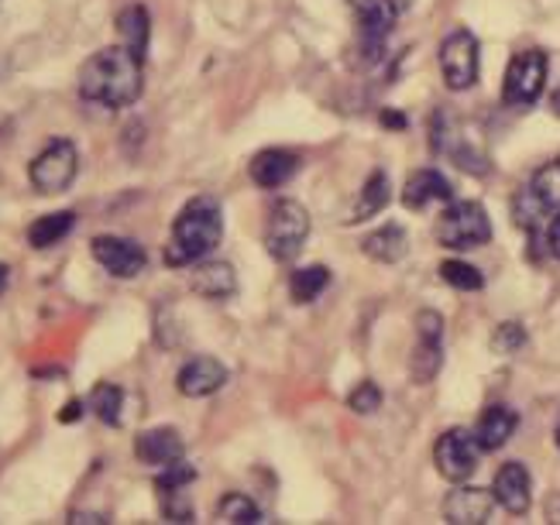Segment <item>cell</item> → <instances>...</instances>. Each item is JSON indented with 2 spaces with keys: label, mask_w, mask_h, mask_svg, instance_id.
<instances>
[{
  "label": "cell",
  "mask_w": 560,
  "mask_h": 525,
  "mask_svg": "<svg viewBox=\"0 0 560 525\" xmlns=\"http://www.w3.org/2000/svg\"><path fill=\"white\" fill-rule=\"evenodd\" d=\"M141 65L127 46H107L79 65V97L86 103L124 111L141 97Z\"/></svg>",
  "instance_id": "cell-1"
},
{
  "label": "cell",
  "mask_w": 560,
  "mask_h": 525,
  "mask_svg": "<svg viewBox=\"0 0 560 525\" xmlns=\"http://www.w3.org/2000/svg\"><path fill=\"white\" fill-rule=\"evenodd\" d=\"M224 237V213L213 196H192L172 221V237L162 251L169 268H186L203 261Z\"/></svg>",
  "instance_id": "cell-2"
},
{
  "label": "cell",
  "mask_w": 560,
  "mask_h": 525,
  "mask_svg": "<svg viewBox=\"0 0 560 525\" xmlns=\"http://www.w3.org/2000/svg\"><path fill=\"white\" fill-rule=\"evenodd\" d=\"M437 245L447 251H471L482 248L491 240V221L488 210L475 200H461V203H447V210L437 216L434 224Z\"/></svg>",
  "instance_id": "cell-3"
},
{
  "label": "cell",
  "mask_w": 560,
  "mask_h": 525,
  "mask_svg": "<svg viewBox=\"0 0 560 525\" xmlns=\"http://www.w3.org/2000/svg\"><path fill=\"white\" fill-rule=\"evenodd\" d=\"M310 237V213L296 200H278L265 221V251L275 261H293Z\"/></svg>",
  "instance_id": "cell-4"
},
{
  "label": "cell",
  "mask_w": 560,
  "mask_h": 525,
  "mask_svg": "<svg viewBox=\"0 0 560 525\" xmlns=\"http://www.w3.org/2000/svg\"><path fill=\"white\" fill-rule=\"evenodd\" d=\"M512 210H515V224L530 234H540V216L560 213V159L547 162L533 175L526 189L515 192Z\"/></svg>",
  "instance_id": "cell-5"
},
{
  "label": "cell",
  "mask_w": 560,
  "mask_h": 525,
  "mask_svg": "<svg viewBox=\"0 0 560 525\" xmlns=\"http://www.w3.org/2000/svg\"><path fill=\"white\" fill-rule=\"evenodd\" d=\"M79 172V151L70 138H52L28 165V179L38 192H66Z\"/></svg>",
  "instance_id": "cell-6"
},
{
  "label": "cell",
  "mask_w": 560,
  "mask_h": 525,
  "mask_svg": "<svg viewBox=\"0 0 560 525\" xmlns=\"http://www.w3.org/2000/svg\"><path fill=\"white\" fill-rule=\"evenodd\" d=\"M547 70H550V62H547V52H540V49H526L515 55L502 79V103L506 107H533L547 86Z\"/></svg>",
  "instance_id": "cell-7"
},
{
  "label": "cell",
  "mask_w": 560,
  "mask_h": 525,
  "mask_svg": "<svg viewBox=\"0 0 560 525\" xmlns=\"http://www.w3.org/2000/svg\"><path fill=\"white\" fill-rule=\"evenodd\" d=\"M478 38L471 35L468 28H455L440 46V73H444V83L450 86L455 93L461 90H471L478 79Z\"/></svg>",
  "instance_id": "cell-8"
},
{
  "label": "cell",
  "mask_w": 560,
  "mask_h": 525,
  "mask_svg": "<svg viewBox=\"0 0 560 525\" xmlns=\"http://www.w3.org/2000/svg\"><path fill=\"white\" fill-rule=\"evenodd\" d=\"M478 453H482V447L475 440V433L447 429L434 447V464H437L440 477H447L450 485H461V480H468L478 471Z\"/></svg>",
  "instance_id": "cell-9"
},
{
  "label": "cell",
  "mask_w": 560,
  "mask_h": 525,
  "mask_svg": "<svg viewBox=\"0 0 560 525\" xmlns=\"http://www.w3.org/2000/svg\"><path fill=\"white\" fill-rule=\"evenodd\" d=\"M351 11H354V21H358V35H361L364 55H369L372 62H378L382 49H385V38L393 35L396 17H399L396 0H351Z\"/></svg>",
  "instance_id": "cell-10"
},
{
  "label": "cell",
  "mask_w": 560,
  "mask_h": 525,
  "mask_svg": "<svg viewBox=\"0 0 560 525\" xmlns=\"http://www.w3.org/2000/svg\"><path fill=\"white\" fill-rule=\"evenodd\" d=\"M97 265H103L114 278H138L148 265V254L138 240L132 237H114V234H103V237H94L90 245Z\"/></svg>",
  "instance_id": "cell-11"
},
{
  "label": "cell",
  "mask_w": 560,
  "mask_h": 525,
  "mask_svg": "<svg viewBox=\"0 0 560 525\" xmlns=\"http://www.w3.org/2000/svg\"><path fill=\"white\" fill-rule=\"evenodd\" d=\"M491 495H495V505H502L509 515H526L533 505V488H530V471L523 464H502L499 474L491 480Z\"/></svg>",
  "instance_id": "cell-12"
},
{
  "label": "cell",
  "mask_w": 560,
  "mask_h": 525,
  "mask_svg": "<svg viewBox=\"0 0 560 525\" xmlns=\"http://www.w3.org/2000/svg\"><path fill=\"white\" fill-rule=\"evenodd\" d=\"M495 505L491 488H455L444 501V522L450 525H485Z\"/></svg>",
  "instance_id": "cell-13"
},
{
  "label": "cell",
  "mask_w": 560,
  "mask_h": 525,
  "mask_svg": "<svg viewBox=\"0 0 560 525\" xmlns=\"http://www.w3.org/2000/svg\"><path fill=\"white\" fill-rule=\"evenodd\" d=\"M186 450L179 429L172 426H155V429H141L135 436V457L148 467H165L172 461H179Z\"/></svg>",
  "instance_id": "cell-14"
},
{
  "label": "cell",
  "mask_w": 560,
  "mask_h": 525,
  "mask_svg": "<svg viewBox=\"0 0 560 525\" xmlns=\"http://www.w3.org/2000/svg\"><path fill=\"white\" fill-rule=\"evenodd\" d=\"M227 385V367L217 358H192L176 378V388L186 399H207Z\"/></svg>",
  "instance_id": "cell-15"
},
{
  "label": "cell",
  "mask_w": 560,
  "mask_h": 525,
  "mask_svg": "<svg viewBox=\"0 0 560 525\" xmlns=\"http://www.w3.org/2000/svg\"><path fill=\"white\" fill-rule=\"evenodd\" d=\"M189 286L197 296L210 299V302H224L238 292V272L227 261H197V268H192V278Z\"/></svg>",
  "instance_id": "cell-16"
},
{
  "label": "cell",
  "mask_w": 560,
  "mask_h": 525,
  "mask_svg": "<svg viewBox=\"0 0 560 525\" xmlns=\"http://www.w3.org/2000/svg\"><path fill=\"white\" fill-rule=\"evenodd\" d=\"M296 172H299V155H293V151H286V148L258 151V155L251 159V165H248L251 183L262 186V189H278L283 183H289Z\"/></svg>",
  "instance_id": "cell-17"
},
{
  "label": "cell",
  "mask_w": 560,
  "mask_h": 525,
  "mask_svg": "<svg viewBox=\"0 0 560 525\" xmlns=\"http://www.w3.org/2000/svg\"><path fill=\"white\" fill-rule=\"evenodd\" d=\"M402 203L409 210H426L434 203H455V189H450V183L437 168H423L416 175H409V183L402 189Z\"/></svg>",
  "instance_id": "cell-18"
},
{
  "label": "cell",
  "mask_w": 560,
  "mask_h": 525,
  "mask_svg": "<svg viewBox=\"0 0 560 525\" xmlns=\"http://www.w3.org/2000/svg\"><path fill=\"white\" fill-rule=\"evenodd\" d=\"M515 426H520V415H515L512 409L506 405H491L482 412V420L475 426V440L482 447V453H491V450H499L512 440V433Z\"/></svg>",
  "instance_id": "cell-19"
},
{
  "label": "cell",
  "mask_w": 560,
  "mask_h": 525,
  "mask_svg": "<svg viewBox=\"0 0 560 525\" xmlns=\"http://www.w3.org/2000/svg\"><path fill=\"white\" fill-rule=\"evenodd\" d=\"M361 251H364V258L382 261V265H396V261H402L409 251V237L399 224H385L361 240Z\"/></svg>",
  "instance_id": "cell-20"
},
{
  "label": "cell",
  "mask_w": 560,
  "mask_h": 525,
  "mask_svg": "<svg viewBox=\"0 0 560 525\" xmlns=\"http://www.w3.org/2000/svg\"><path fill=\"white\" fill-rule=\"evenodd\" d=\"M76 227V213L73 210H59V213H49V216H38V221L28 227V245L46 251V248H55L62 237H70Z\"/></svg>",
  "instance_id": "cell-21"
},
{
  "label": "cell",
  "mask_w": 560,
  "mask_h": 525,
  "mask_svg": "<svg viewBox=\"0 0 560 525\" xmlns=\"http://www.w3.org/2000/svg\"><path fill=\"white\" fill-rule=\"evenodd\" d=\"M117 35H121V41L138 59H145V52H148V35H152V21H148V11L141 4L124 8L117 14Z\"/></svg>",
  "instance_id": "cell-22"
},
{
  "label": "cell",
  "mask_w": 560,
  "mask_h": 525,
  "mask_svg": "<svg viewBox=\"0 0 560 525\" xmlns=\"http://www.w3.org/2000/svg\"><path fill=\"white\" fill-rule=\"evenodd\" d=\"M389 200H393L389 175H385V172H372L369 179H364V186H361V196H358L354 213L348 216V221H351V224L369 221V216H375L378 210H385V203H389Z\"/></svg>",
  "instance_id": "cell-23"
},
{
  "label": "cell",
  "mask_w": 560,
  "mask_h": 525,
  "mask_svg": "<svg viewBox=\"0 0 560 525\" xmlns=\"http://www.w3.org/2000/svg\"><path fill=\"white\" fill-rule=\"evenodd\" d=\"M440 364H444L440 340H423V337H416L413 358H409V375H413V382L416 385H430V382L437 378Z\"/></svg>",
  "instance_id": "cell-24"
},
{
  "label": "cell",
  "mask_w": 560,
  "mask_h": 525,
  "mask_svg": "<svg viewBox=\"0 0 560 525\" xmlns=\"http://www.w3.org/2000/svg\"><path fill=\"white\" fill-rule=\"evenodd\" d=\"M327 286H331V272L323 268V265L296 268V272L289 275V296H293V302H299V305L313 302Z\"/></svg>",
  "instance_id": "cell-25"
},
{
  "label": "cell",
  "mask_w": 560,
  "mask_h": 525,
  "mask_svg": "<svg viewBox=\"0 0 560 525\" xmlns=\"http://www.w3.org/2000/svg\"><path fill=\"white\" fill-rule=\"evenodd\" d=\"M121 409H124V391L111 382H100L90 391V412L103 426H121Z\"/></svg>",
  "instance_id": "cell-26"
},
{
  "label": "cell",
  "mask_w": 560,
  "mask_h": 525,
  "mask_svg": "<svg viewBox=\"0 0 560 525\" xmlns=\"http://www.w3.org/2000/svg\"><path fill=\"white\" fill-rule=\"evenodd\" d=\"M217 522H227V525H254V522H262V512H258V505H254L248 495H224L217 501Z\"/></svg>",
  "instance_id": "cell-27"
},
{
  "label": "cell",
  "mask_w": 560,
  "mask_h": 525,
  "mask_svg": "<svg viewBox=\"0 0 560 525\" xmlns=\"http://www.w3.org/2000/svg\"><path fill=\"white\" fill-rule=\"evenodd\" d=\"M440 278L447 282L450 289H461V292H478L485 289V275L468 265V261H444L440 265Z\"/></svg>",
  "instance_id": "cell-28"
},
{
  "label": "cell",
  "mask_w": 560,
  "mask_h": 525,
  "mask_svg": "<svg viewBox=\"0 0 560 525\" xmlns=\"http://www.w3.org/2000/svg\"><path fill=\"white\" fill-rule=\"evenodd\" d=\"M526 347V330L520 323H499L491 337V350L495 354H515V350Z\"/></svg>",
  "instance_id": "cell-29"
},
{
  "label": "cell",
  "mask_w": 560,
  "mask_h": 525,
  "mask_svg": "<svg viewBox=\"0 0 560 525\" xmlns=\"http://www.w3.org/2000/svg\"><path fill=\"white\" fill-rule=\"evenodd\" d=\"M192 477H197V471H192L183 457L179 461H172V464H165L159 474H155V488L159 491H172V488H186V485H192Z\"/></svg>",
  "instance_id": "cell-30"
},
{
  "label": "cell",
  "mask_w": 560,
  "mask_h": 525,
  "mask_svg": "<svg viewBox=\"0 0 560 525\" xmlns=\"http://www.w3.org/2000/svg\"><path fill=\"white\" fill-rule=\"evenodd\" d=\"M162 498V515L169 522H192V509L186 501V488H172V491H159Z\"/></svg>",
  "instance_id": "cell-31"
},
{
  "label": "cell",
  "mask_w": 560,
  "mask_h": 525,
  "mask_svg": "<svg viewBox=\"0 0 560 525\" xmlns=\"http://www.w3.org/2000/svg\"><path fill=\"white\" fill-rule=\"evenodd\" d=\"M348 405L358 412V415H369V412H378L382 409V388L375 382H361L354 391H351V399Z\"/></svg>",
  "instance_id": "cell-32"
},
{
  "label": "cell",
  "mask_w": 560,
  "mask_h": 525,
  "mask_svg": "<svg viewBox=\"0 0 560 525\" xmlns=\"http://www.w3.org/2000/svg\"><path fill=\"white\" fill-rule=\"evenodd\" d=\"M413 323H416V337H423V340H440L444 337V316L437 310H420Z\"/></svg>",
  "instance_id": "cell-33"
},
{
  "label": "cell",
  "mask_w": 560,
  "mask_h": 525,
  "mask_svg": "<svg viewBox=\"0 0 560 525\" xmlns=\"http://www.w3.org/2000/svg\"><path fill=\"white\" fill-rule=\"evenodd\" d=\"M79 420H83V402L70 399L66 405H62V412H59V423H79Z\"/></svg>",
  "instance_id": "cell-34"
},
{
  "label": "cell",
  "mask_w": 560,
  "mask_h": 525,
  "mask_svg": "<svg viewBox=\"0 0 560 525\" xmlns=\"http://www.w3.org/2000/svg\"><path fill=\"white\" fill-rule=\"evenodd\" d=\"M544 515H547V522L560 525V491L547 495V501H544Z\"/></svg>",
  "instance_id": "cell-35"
},
{
  "label": "cell",
  "mask_w": 560,
  "mask_h": 525,
  "mask_svg": "<svg viewBox=\"0 0 560 525\" xmlns=\"http://www.w3.org/2000/svg\"><path fill=\"white\" fill-rule=\"evenodd\" d=\"M547 248H550L553 258H560V213L553 216V224H550V230H547Z\"/></svg>",
  "instance_id": "cell-36"
},
{
  "label": "cell",
  "mask_w": 560,
  "mask_h": 525,
  "mask_svg": "<svg viewBox=\"0 0 560 525\" xmlns=\"http://www.w3.org/2000/svg\"><path fill=\"white\" fill-rule=\"evenodd\" d=\"M382 124H385V127H399V130H402V127H406V117H402V114H396V111H385V114H382Z\"/></svg>",
  "instance_id": "cell-37"
},
{
  "label": "cell",
  "mask_w": 560,
  "mask_h": 525,
  "mask_svg": "<svg viewBox=\"0 0 560 525\" xmlns=\"http://www.w3.org/2000/svg\"><path fill=\"white\" fill-rule=\"evenodd\" d=\"M70 522H76V525H83V522H107L103 515H94V512H76Z\"/></svg>",
  "instance_id": "cell-38"
},
{
  "label": "cell",
  "mask_w": 560,
  "mask_h": 525,
  "mask_svg": "<svg viewBox=\"0 0 560 525\" xmlns=\"http://www.w3.org/2000/svg\"><path fill=\"white\" fill-rule=\"evenodd\" d=\"M8 278H11V268L0 261V296H4V289H8Z\"/></svg>",
  "instance_id": "cell-39"
},
{
  "label": "cell",
  "mask_w": 560,
  "mask_h": 525,
  "mask_svg": "<svg viewBox=\"0 0 560 525\" xmlns=\"http://www.w3.org/2000/svg\"><path fill=\"white\" fill-rule=\"evenodd\" d=\"M550 111H553V114L560 117V86H557V90L550 93Z\"/></svg>",
  "instance_id": "cell-40"
},
{
  "label": "cell",
  "mask_w": 560,
  "mask_h": 525,
  "mask_svg": "<svg viewBox=\"0 0 560 525\" xmlns=\"http://www.w3.org/2000/svg\"><path fill=\"white\" fill-rule=\"evenodd\" d=\"M557 447H560V429H557Z\"/></svg>",
  "instance_id": "cell-41"
}]
</instances>
